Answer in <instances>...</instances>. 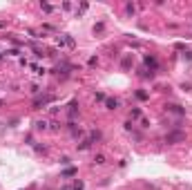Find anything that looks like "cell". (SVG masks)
Returning <instances> with one entry per match:
<instances>
[{"mask_svg":"<svg viewBox=\"0 0 192 190\" xmlns=\"http://www.w3.org/2000/svg\"><path fill=\"white\" fill-rule=\"evenodd\" d=\"M94 163H96V166H103V163H105V157H103V154H96Z\"/></svg>","mask_w":192,"mask_h":190,"instance_id":"obj_4","label":"cell"},{"mask_svg":"<svg viewBox=\"0 0 192 190\" xmlns=\"http://www.w3.org/2000/svg\"><path fill=\"white\" fill-rule=\"evenodd\" d=\"M132 119H141V110H132Z\"/></svg>","mask_w":192,"mask_h":190,"instance_id":"obj_9","label":"cell"},{"mask_svg":"<svg viewBox=\"0 0 192 190\" xmlns=\"http://www.w3.org/2000/svg\"><path fill=\"white\" fill-rule=\"evenodd\" d=\"M165 141H168V143H174V141H183V132H174V134L165 137Z\"/></svg>","mask_w":192,"mask_h":190,"instance_id":"obj_1","label":"cell"},{"mask_svg":"<svg viewBox=\"0 0 192 190\" xmlns=\"http://www.w3.org/2000/svg\"><path fill=\"white\" fill-rule=\"evenodd\" d=\"M125 11L127 14H134V5H125Z\"/></svg>","mask_w":192,"mask_h":190,"instance_id":"obj_11","label":"cell"},{"mask_svg":"<svg viewBox=\"0 0 192 190\" xmlns=\"http://www.w3.org/2000/svg\"><path fill=\"white\" fill-rule=\"evenodd\" d=\"M76 108H78V105H76V101H74L72 105H69V116H74V114H76Z\"/></svg>","mask_w":192,"mask_h":190,"instance_id":"obj_8","label":"cell"},{"mask_svg":"<svg viewBox=\"0 0 192 190\" xmlns=\"http://www.w3.org/2000/svg\"><path fill=\"white\" fill-rule=\"evenodd\" d=\"M49 101H52V96H43V99H36L34 105H36V108H40V105H47Z\"/></svg>","mask_w":192,"mask_h":190,"instance_id":"obj_2","label":"cell"},{"mask_svg":"<svg viewBox=\"0 0 192 190\" xmlns=\"http://www.w3.org/2000/svg\"><path fill=\"white\" fill-rule=\"evenodd\" d=\"M168 108H170L172 112H174V114H183V110H181L179 105H168Z\"/></svg>","mask_w":192,"mask_h":190,"instance_id":"obj_5","label":"cell"},{"mask_svg":"<svg viewBox=\"0 0 192 190\" xmlns=\"http://www.w3.org/2000/svg\"><path fill=\"white\" fill-rule=\"evenodd\" d=\"M90 143H92V141H83V143H78V150H87Z\"/></svg>","mask_w":192,"mask_h":190,"instance_id":"obj_7","label":"cell"},{"mask_svg":"<svg viewBox=\"0 0 192 190\" xmlns=\"http://www.w3.org/2000/svg\"><path fill=\"white\" fill-rule=\"evenodd\" d=\"M65 190H69V188H65Z\"/></svg>","mask_w":192,"mask_h":190,"instance_id":"obj_12","label":"cell"},{"mask_svg":"<svg viewBox=\"0 0 192 190\" xmlns=\"http://www.w3.org/2000/svg\"><path fill=\"white\" fill-rule=\"evenodd\" d=\"M96 101H105V94L103 92H96Z\"/></svg>","mask_w":192,"mask_h":190,"instance_id":"obj_10","label":"cell"},{"mask_svg":"<svg viewBox=\"0 0 192 190\" xmlns=\"http://www.w3.org/2000/svg\"><path fill=\"white\" fill-rule=\"evenodd\" d=\"M36 130H47V123L45 121H38L36 123Z\"/></svg>","mask_w":192,"mask_h":190,"instance_id":"obj_6","label":"cell"},{"mask_svg":"<svg viewBox=\"0 0 192 190\" xmlns=\"http://www.w3.org/2000/svg\"><path fill=\"white\" fill-rule=\"evenodd\" d=\"M105 105H107L110 110H116L119 108V101L116 99H107V101H105Z\"/></svg>","mask_w":192,"mask_h":190,"instance_id":"obj_3","label":"cell"}]
</instances>
